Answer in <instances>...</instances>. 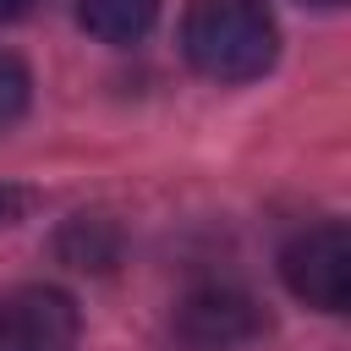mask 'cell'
Wrapping results in <instances>:
<instances>
[{"mask_svg":"<svg viewBox=\"0 0 351 351\" xmlns=\"http://www.w3.org/2000/svg\"><path fill=\"white\" fill-rule=\"evenodd\" d=\"M27 93H33V77H27V66H22L16 55H0V132H5L11 121H22V110H27Z\"/></svg>","mask_w":351,"mask_h":351,"instance_id":"cell-7","label":"cell"},{"mask_svg":"<svg viewBox=\"0 0 351 351\" xmlns=\"http://www.w3.org/2000/svg\"><path fill=\"white\" fill-rule=\"evenodd\" d=\"M307 5H340V0H307Z\"/></svg>","mask_w":351,"mask_h":351,"instance_id":"cell-10","label":"cell"},{"mask_svg":"<svg viewBox=\"0 0 351 351\" xmlns=\"http://www.w3.org/2000/svg\"><path fill=\"white\" fill-rule=\"evenodd\" d=\"M27 11H33V0H0V22H16Z\"/></svg>","mask_w":351,"mask_h":351,"instance_id":"cell-9","label":"cell"},{"mask_svg":"<svg viewBox=\"0 0 351 351\" xmlns=\"http://www.w3.org/2000/svg\"><path fill=\"white\" fill-rule=\"evenodd\" d=\"M121 247H126V236H121V225L110 219V214H71L66 225H60V236H55V252H60V263H71V269H93V274H104V269H115L121 263Z\"/></svg>","mask_w":351,"mask_h":351,"instance_id":"cell-5","label":"cell"},{"mask_svg":"<svg viewBox=\"0 0 351 351\" xmlns=\"http://www.w3.org/2000/svg\"><path fill=\"white\" fill-rule=\"evenodd\" d=\"M181 49L192 71L214 82H252L280 55V27L263 0H192L181 16Z\"/></svg>","mask_w":351,"mask_h":351,"instance_id":"cell-1","label":"cell"},{"mask_svg":"<svg viewBox=\"0 0 351 351\" xmlns=\"http://www.w3.org/2000/svg\"><path fill=\"white\" fill-rule=\"evenodd\" d=\"M27 208H33V192H27V186H11V181H0V230H5V225H16Z\"/></svg>","mask_w":351,"mask_h":351,"instance_id":"cell-8","label":"cell"},{"mask_svg":"<svg viewBox=\"0 0 351 351\" xmlns=\"http://www.w3.org/2000/svg\"><path fill=\"white\" fill-rule=\"evenodd\" d=\"M285 291L318 313H346L351 302V230L340 219H318L296 230L280 252Z\"/></svg>","mask_w":351,"mask_h":351,"instance_id":"cell-3","label":"cell"},{"mask_svg":"<svg viewBox=\"0 0 351 351\" xmlns=\"http://www.w3.org/2000/svg\"><path fill=\"white\" fill-rule=\"evenodd\" d=\"M82 335V313L55 285H11L0 291V351H71Z\"/></svg>","mask_w":351,"mask_h":351,"instance_id":"cell-4","label":"cell"},{"mask_svg":"<svg viewBox=\"0 0 351 351\" xmlns=\"http://www.w3.org/2000/svg\"><path fill=\"white\" fill-rule=\"evenodd\" d=\"M258 335H269V313L241 285H197L170 313V346L176 351H241Z\"/></svg>","mask_w":351,"mask_h":351,"instance_id":"cell-2","label":"cell"},{"mask_svg":"<svg viewBox=\"0 0 351 351\" xmlns=\"http://www.w3.org/2000/svg\"><path fill=\"white\" fill-rule=\"evenodd\" d=\"M159 16V0H77V22L99 44H137Z\"/></svg>","mask_w":351,"mask_h":351,"instance_id":"cell-6","label":"cell"}]
</instances>
